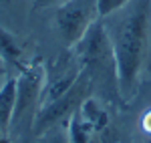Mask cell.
Wrapping results in <instances>:
<instances>
[{"label":"cell","instance_id":"ba28073f","mask_svg":"<svg viewBox=\"0 0 151 143\" xmlns=\"http://www.w3.org/2000/svg\"><path fill=\"white\" fill-rule=\"evenodd\" d=\"M16 105V77H6L0 87V135L10 137V125Z\"/></svg>","mask_w":151,"mask_h":143},{"label":"cell","instance_id":"8fae6325","mask_svg":"<svg viewBox=\"0 0 151 143\" xmlns=\"http://www.w3.org/2000/svg\"><path fill=\"white\" fill-rule=\"evenodd\" d=\"M127 2H129V0H99V10H101V18H105V16H109V14L117 12L119 8H123V6H125Z\"/></svg>","mask_w":151,"mask_h":143},{"label":"cell","instance_id":"7a4b0ae2","mask_svg":"<svg viewBox=\"0 0 151 143\" xmlns=\"http://www.w3.org/2000/svg\"><path fill=\"white\" fill-rule=\"evenodd\" d=\"M81 63L83 73L89 75L93 91L105 103H123L119 93V71H117V59L109 34L105 30L103 18L87 30L81 42L70 48Z\"/></svg>","mask_w":151,"mask_h":143},{"label":"cell","instance_id":"5bb4252c","mask_svg":"<svg viewBox=\"0 0 151 143\" xmlns=\"http://www.w3.org/2000/svg\"><path fill=\"white\" fill-rule=\"evenodd\" d=\"M0 75H6V71H4V65H2V60H0Z\"/></svg>","mask_w":151,"mask_h":143},{"label":"cell","instance_id":"7c38bea8","mask_svg":"<svg viewBox=\"0 0 151 143\" xmlns=\"http://www.w3.org/2000/svg\"><path fill=\"white\" fill-rule=\"evenodd\" d=\"M65 0H32V10H48V8H57L58 4H63Z\"/></svg>","mask_w":151,"mask_h":143},{"label":"cell","instance_id":"8992f818","mask_svg":"<svg viewBox=\"0 0 151 143\" xmlns=\"http://www.w3.org/2000/svg\"><path fill=\"white\" fill-rule=\"evenodd\" d=\"M83 73L81 63L77 59V55L65 48V52L58 57L57 60H52L45 71V85H42V105L52 103L55 99L60 95H65L70 87L75 85V81L79 79V75Z\"/></svg>","mask_w":151,"mask_h":143},{"label":"cell","instance_id":"9a60e30c","mask_svg":"<svg viewBox=\"0 0 151 143\" xmlns=\"http://www.w3.org/2000/svg\"><path fill=\"white\" fill-rule=\"evenodd\" d=\"M10 2H14V0H0V6L2 4H10Z\"/></svg>","mask_w":151,"mask_h":143},{"label":"cell","instance_id":"9c48e42d","mask_svg":"<svg viewBox=\"0 0 151 143\" xmlns=\"http://www.w3.org/2000/svg\"><path fill=\"white\" fill-rule=\"evenodd\" d=\"M67 131H69V141L70 143H99V137L93 127L81 117V109L70 117L69 125H67Z\"/></svg>","mask_w":151,"mask_h":143},{"label":"cell","instance_id":"4fadbf2b","mask_svg":"<svg viewBox=\"0 0 151 143\" xmlns=\"http://www.w3.org/2000/svg\"><path fill=\"white\" fill-rule=\"evenodd\" d=\"M0 143H12L10 137H4V135H0Z\"/></svg>","mask_w":151,"mask_h":143},{"label":"cell","instance_id":"30bf717a","mask_svg":"<svg viewBox=\"0 0 151 143\" xmlns=\"http://www.w3.org/2000/svg\"><path fill=\"white\" fill-rule=\"evenodd\" d=\"M36 143H70L69 141V131L67 127H55V129H48L45 135H40Z\"/></svg>","mask_w":151,"mask_h":143},{"label":"cell","instance_id":"6da1fadb","mask_svg":"<svg viewBox=\"0 0 151 143\" xmlns=\"http://www.w3.org/2000/svg\"><path fill=\"white\" fill-rule=\"evenodd\" d=\"M117 59L119 93L127 101L135 95L151 40V0H129L123 8L103 18Z\"/></svg>","mask_w":151,"mask_h":143},{"label":"cell","instance_id":"277c9868","mask_svg":"<svg viewBox=\"0 0 151 143\" xmlns=\"http://www.w3.org/2000/svg\"><path fill=\"white\" fill-rule=\"evenodd\" d=\"M93 95H95V91H93V83H91L89 75L81 73L79 79L75 81V85L65 95H60L52 103L40 107L38 115H36V121H35V127H32V139H38L48 129L67 127L70 117L83 107V103L89 97H93Z\"/></svg>","mask_w":151,"mask_h":143},{"label":"cell","instance_id":"3957f363","mask_svg":"<svg viewBox=\"0 0 151 143\" xmlns=\"http://www.w3.org/2000/svg\"><path fill=\"white\" fill-rule=\"evenodd\" d=\"M45 63L32 59L30 65L16 77V105L10 125V141L22 143L32 139L36 115L42 107V85H45Z\"/></svg>","mask_w":151,"mask_h":143},{"label":"cell","instance_id":"5b68a950","mask_svg":"<svg viewBox=\"0 0 151 143\" xmlns=\"http://www.w3.org/2000/svg\"><path fill=\"white\" fill-rule=\"evenodd\" d=\"M101 20L99 0H65L52 14V26L63 48H75L87 30Z\"/></svg>","mask_w":151,"mask_h":143},{"label":"cell","instance_id":"52a82bcc","mask_svg":"<svg viewBox=\"0 0 151 143\" xmlns=\"http://www.w3.org/2000/svg\"><path fill=\"white\" fill-rule=\"evenodd\" d=\"M0 60L4 65L6 77H18L32 60L26 57L22 40L2 24H0Z\"/></svg>","mask_w":151,"mask_h":143}]
</instances>
